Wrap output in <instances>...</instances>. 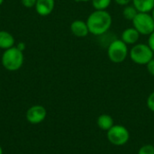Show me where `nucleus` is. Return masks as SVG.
Listing matches in <instances>:
<instances>
[{"label": "nucleus", "mask_w": 154, "mask_h": 154, "mask_svg": "<svg viewBox=\"0 0 154 154\" xmlns=\"http://www.w3.org/2000/svg\"><path fill=\"white\" fill-rule=\"evenodd\" d=\"M23 53L16 46L5 50L1 58L3 67L8 71H16L20 69L23 64Z\"/></svg>", "instance_id": "2"}, {"label": "nucleus", "mask_w": 154, "mask_h": 154, "mask_svg": "<svg viewBox=\"0 0 154 154\" xmlns=\"http://www.w3.org/2000/svg\"><path fill=\"white\" fill-rule=\"evenodd\" d=\"M37 0H21L22 5L26 8H32L35 6Z\"/></svg>", "instance_id": "18"}, {"label": "nucleus", "mask_w": 154, "mask_h": 154, "mask_svg": "<svg viewBox=\"0 0 154 154\" xmlns=\"http://www.w3.org/2000/svg\"><path fill=\"white\" fill-rule=\"evenodd\" d=\"M55 6V0H37L35 4V10L41 16L50 15Z\"/></svg>", "instance_id": "9"}, {"label": "nucleus", "mask_w": 154, "mask_h": 154, "mask_svg": "<svg viewBox=\"0 0 154 154\" xmlns=\"http://www.w3.org/2000/svg\"><path fill=\"white\" fill-rule=\"evenodd\" d=\"M114 1L121 6H125L127 5L132 4V2H133V0H114Z\"/></svg>", "instance_id": "21"}, {"label": "nucleus", "mask_w": 154, "mask_h": 154, "mask_svg": "<svg viewBox=\"0 0 154 154\" xmlns=\"http://www.w3.org/2000/svg\"><path fill=\"white\" fill-rule=\"evenodd\" d=\"M134 27L141 35L149 36L154 31V19L151 13L139 12L132 21Z\"/></svg>", "instance_id": "6"}, {"label": "nucleus", "mask_w": 154, "mask_h": 154, "mask_svg": "<svg viewBox=\"0 0 154 154\" xmlns=\"http://www.w3.org/2000/svg\"><path fill=\"white\" fill-rule=\"evenodd\" d=\"M129 57L138 65H147L154 58V52L148 43H136L129 50Z\"/></svg>", "instance_id": "3"}, {"label": "nucleus", "mask_w": 154, "mask_h": 154, "mask_svg": "<svg viewBox=\"0 0 154 154\" xmlns=\"http://www.w3.org/2000/svg\"><path fill=\"white\" fill-rule=\"evenodd\" d=\"M132 4L141 13H151L154 8V0H133Z\"/></svg>", "instance_id": "12"}, {"label": "nucleus", "mask_w": 154, "mask_h": 154, "mask_svg": "<svg viewBox=\"0 0 154 154\" xmlns=\"http://www.w3.org/2000/svg\"><path fill=\"white\" fill-rule=\"evenodd\" d=\"M137 154H154V145L152 144H144L143 145Z\"/></svg>", "instance_id": "16"}, {"label": "nucleus", "mask_w": 154, "mask_h": 154, "mask_svg": "<svg viewBox=\"0 0 154 154\" xmlns=\"http://www.w3.org/2000/svg\"><path fill=\"white\" fill-rule=\"evenodd\" d=\"M3 2H4V0H0V5H1L2 4H3Z\"/></svg>", "instance_id": "26"}, {"label": "nucleus", "mask_w": 154, "mask_h": 154, "mask_svg": "<svg viewBox=\"0 0 154 154\" xmlns=\"http://www.w3.org/2000/svg\"><path fill=\"white\" fill-rule=\"evenodd\" d=\"M70 31L73 35L78 38H85L88 35L89 31L86 21L78 19L74 20L70 24Z\"/></svg>", "instance_id": "8"}, {"label": "nucleus", "mask_w": 154, "mask_h": 154, "mask_svg": "<svg viewBox=\"0 0 154 154\" xmlns=\"http://www.w3.org/2000/svg\"><path fill=\"white\" fill-rule=\"evenodd\" d=\"M141 34L134 27H129L123 31L121 40L127 45H134L138 43Z\"/></svg>", "instance_id": "10"}, {"label": "nucleus", "mask_w": 154, "mask_h": 154, "mask_svg": "<svg viewBox=\"0 0 154 154\" xmlns=\"http://www.w3.org/2000/svg\"><path fill=\"white\" fill-rule=\"evenodd\" d=\"M89 33L95 36L106 34L112 26L113 18L107 10H94L87 19Z\"/></svg>", "instance_id": "1"}, {"label": "nucleus", "mask_w": 154, "mask_h": 154, "mask_svg": "<svg viewBox=\"0 0 154 154\" xmlns=\"http://www.w3.org/2000/svg\"><path fill=\"white\" fill-rule=\"evenodd\" d=\"M107 141L115 146H123L130 140L128 129L122 125H114L106 132Z\"/></svg>", "instance_id": "5"}, {"label": "nucleus", "mask_w": 154, "mask_h": 154, "mask_svg": "<svg viewBox=\"0 0 154 154\" xmlns=\"http://www.w3.org/2000/svg\"><path fill=\"white\" fill-rule=\"evenodd\" d=\"M47 116L46 108L41 105H34L31 106L25 114L26 120L32 125L41 124L45 120Z\"/></svg>", "instance_id": "7"}, {"label": "nucleus", "mask_w": 154, "mask_h": 154, "mask_svg": "<svg viewBox=\"0 0 154 154\" xmlns=\"http://www.w3.org/2000/svg\"><path fill=\"white\" fill-rule=\"evenodd\" d=\"M138 13H139L138 10L133 5V4H130V5H127L124 6V9H123V16L126 20L133 21L135 18V16L137 15Z\"/></svg>", "instance_id": "14"}, {"label": "nucleus", "mask_w": 154, "mask_h": 154, "mask_svg": "<svg viewBox=\"0 0 154 154\" xmlns=\"http://www.w3.org/2000/svg\"><path fill=\"white\" fill-rule=\"evenodd\" d=\"M14 36L6 32V31H0V49L7 50L14 46Z\"/></svg>", "instance_id": "13"}, {"label": "nucleus", "mask_w": 154, "mask_h": 154, "mask_svg": "<svg viewBox=\"0 0 154 154\" xmlns=\"http://www.w3.org/2000/svg\"><path fill=\"white\" fill-rule=\"evenodd\" d=\"M129 56V48L121 39L112 41L107 47V57L114 63H122Z\"/></svg>", "instance_id": "4"}, {"label": "nucleus", "mask_w": 154, "mask_h": 154, "mask_svg": "<svg viewBox=\"0 0 154 154\" xmlns=\"http://www.w3.org/2000/svg\"><path fill=\"white\" fill-rule=\"evenodd\" d=\"M0 154H3V149H2L1 146H0Z\"/></svg>", "instance_id": "25"}, {"label": "nucleus", "mask_w": 154, "mask_h": 154, "mask_svg": "<svg viewBox=\"0 0 154 154\" xmlns=\"http://www.w3.org/2000/svg\"><path fill=\"white\" fill-rule=\"evenodd\" d=\"M148 45L154 52V31L148 36Z\"/></svg>", "instance_id": "20"}, {"label": "nucleus", "mask_w": 154, "mask_h": 154, "mask_svg": "<svg viewBox=\"0 0 154 154\" xmlns=\"http://www.w3.org/2000/svg\"><path fill=\"white\" fill-rule=\"evenodd\" d=\"M146 67H147L148 72H149L152 77H154V58L152 60H150V61L148 62V64L146 65Z\"/></svg>", "instance_id": "19"}, {"label": "nucleus", "mask_w": 154, "mask_h": 154, "mask_svg": "<svg viewBox=\"0 0 154 154\" xmlns=\"http://www.w3.org/2000/svg\"><path fill=\"white\" fill-rule=\"evenodd\" d=\"M151 14H152V17H153V19H154V8L152 9V11L151 12Z\"/></svg>", "instance_id": "24"}, {"label": "nucleus", "mask_w": 154, "mask_h": 154, "mask_svg": "<svg viewBox=\"0 0 154 154\" xmlns=\"http://www.w3.org/2000/svg\"><path fill=\"white\" fill-rule=\"evenodd\" d=\"M77 2H81V3H87V2H91L92 0H76Z\"/></svg>", "instance_id": "23"}, {"label": "nucleus", "mask_w": 154, "mask_h": 154, "mask_svg": "<svg viewBox=\"0 0 154 154\" xmlns=\"http://www.w3.org/2000/svg\"><path fill=\"white\" fill-rule=\"evenodd\" d=\"M146 104H147V107L149 108V110H151L154 113V91L152 92L147 97Z\"/></svg>", "instance_id": "17"}, {"label": "nucleus", "mask_w": 154, "mask_h": 154, "mask_svg": "<svg viewBox=\"0 0 154 154\" xmlns=\"http://www.w3.org/2000/svg\"><path fill=\"white\" fill-rule=\"evenodd\" d=\"M97 125L99 129H101L102 131L107 132L115 125V122H114V119L111 116H109L107 114H103L97 117Z\"/></svg>", "instance_id": "11"}, {"label": "nucleus", "mask_w": 154, "mask_h": 154, "mask_svg": "<svg viewBox=\"0 0 154 154\" xmlns=\"http://www.w3.org/2000/svg\"><path fill=\"white\" fill-rule=\"evenodd\" d=\"M16 47H17L20 51H23L24 49H25V43H23V42H19L18 45H16Z\"/></svg>", "instance_id": "22"}, {"label": "nucleus", "mask_w": 154, "mask_h": 154, "mask_svg": "<svg viewBox=\"0 0 154 154\" xmlns=\"http://www.w3.org/2000/svg\"><path fill=\"white\" fill-rule=\"evenodd\" d=\"M112 0H92L91 4L95 10H107Z\"/></svg>", "instance_id": "15"}]
</instances>
